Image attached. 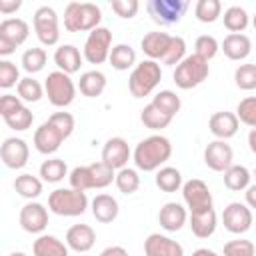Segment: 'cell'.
<instances>
[{"label":"cell","mask_w":256,"mask_h":256,"mask_svg":"<svg viewBox=\"0 0 256 256\" xmlns=\"http://www.w3.org/2000/svg\"><path fill=\"white\" fill-rule=\"evenodd\" d=\"M172 156V144L162 134H152L144 140H140L132 152V160L138 170L142 172H154L160 170L166 160Z\"/></svg>","instance_id":"cell-1"},{"label":"cell","mask_w":256,"mask_h":256,"mask_svg":"<svg viewBox=\"0 0 256 256\" xmlns=\"http://www.w3.org/2000/svg\"><path fill=\"white\" fill-rule=\"evenodd\" d=\"M102 10L92 2H70L64 8V28L68 32H92L100 26Z\"/></svg>","instance_id":"cell-2"},{"label":"cell","mask_w":256,"mask_h":256,"mask_svg":"<svg viewBox=\"0 0 256 256\" xmlns=\"http://www.w3.org/2000/svg\"><path fill=\"white\" fill-rule=\"evenodd\" d=\"M162 80V68L156 60H142L138 62L130 76H128V90L134 98H144L148 96Z\"/></svg>","instance_id":"cell-3"},{"label":"cell","mask_w":256,"mask_h":256,"mask_svg":"<svg viewBox=\"0 0 256 256\" xmlns=\"http://www.w3.org/2000/svg\"><path fill=\"white\" fill-rule=\"evenodd\" d=\"M88 208L86 192L74 188H56L48 194V210L58 216H82Z\"/></svg>","instance_id":"cell-4"},{"label":"cell","mask_w":256,"mask_h":256,"mask_svg":"<svg viewBox=\"0 0 256 256\" xmlns=\"http://www.w3.org/2000/svg\"><path fill=\"white\" fill-rule=\"evenodd\" d=\"M210 74V66H208V60L200 58L198 54H188L176 68H174V82L178 88L182 90H190V88H196L200 86Z\"/></svg>","instance_id":"cell-5"},{"label":"cell","mask_w":256,"mask_h":256,"mask_svg":"<svg viewBox=\"0 0 256 256\" xmlns=\"http://www.w3.org/2000/svg\"><path fill=\"white\" fill-rule=\"evenodd\" d=\"M44 92L52 106L66 108L76 98V84L72 82L70 74H66L62 70H54L44 80Z\"/></svg>","instance_id":"cell-6"},{"label":"cell","mask_w":256,"mask_h":256,"mask_svg":"<svg viewBox=\"0 0 256 256\" xmlns=\"http://www.w3.org/2000/svg\"><path fill=\"white\" fill-rule=\"evenodd\" d=\"M30 26L22 18H4L0 22V56H10L20 44L26 42Z\"/></svg>","instance_id":"cell-7"},{"label":"cell","mask_w":256,"mask_h":256,"mask_svg":"<svg viewBox=\"0 0 256 256\" xmlns=\"http://www.w3.org/2000/svg\"><path fill=\"white\" fill-rule=\"evenodd\" d=\"M146 10L160 26H172L182 20L188 10V0H148Z\"/></svg>","instance_id":"cell-8"},{"label":"cell","mask_w":256,"mask_h":256,"mask_svg":"<svg viewBox=\"0 0 256 256\" xmlns=\"http://www.w3.org/2000/svg\"><path fill=\"white\" fill-rule=\"evenodd\" d=\"M110 50H112V32L106 26H98L92 32H88L82 56L90 64H102L104 60L110 58Z\"/></svg>","instance_id":"cell-9"},{"label":"cell","mask_w":256,"mask_h":256,"mask_svg":"<svg viewBox=\"0 0 256 256\" xmlns=\"http://www.w3.org/2000/svg\"><path fill=\"white\" fill-rule=\"evenodd\" d=\"M32 24H34V32H36V38L40 40V44H44V46L58 44V40H60V28H58V14H56L54 8L40 6L34 12Z\"/></svg>","instance_id":"cell-10"},{"label":"cell","mask_w":256,"mask_h":256,"mask_svg":"<svg viewBox=\"0 0 256 256\" xmlns=\"http://www.w3.org/2000/svg\"><path fill=\"white\" fill-rule=\"evenodd\" d=\"M182 198L190 212H202V210L214 208L212 192H210L208 184L200 178H192L182 184Z\"/></svg>","instance_id":"cell-11"},{"label":"cell","mask_w":256,"mask_h":256,"mask_svg":"<svg viewBox=\"0 0 256 256\" xmlns=\"http://www.w3.org/2000/svg\"><path fill=\"white\" fill-rule=\"evenodd\" d=\"M222 224L232 234H244L252 226V210L246 202H230L222 212Z\"/></svg>","instance_id":"cell-12"},{"label":"cell","mask_w":256,"mask_h":256,"mask_svg":"<svg viewBox=\"0 0 256 256\" xmlns=\"http://www.w3.org/2000/svg\"><path fill=\"white\" fill-rule=\"evenodd\" d=\"M0 158L4 162L6 168L10 170H20L28 164V158H30V148L26 144V140L22 138H6L0 146Z\"/></svg>","instance_id":"cell-13"},{"label":"cell","mask_w":256,"mask_h":256,"mask_svg":"<svg viewBox=\"0 0 256 256\" xmlns=\"http://www.w3.org/2000/svg\"><path fill=\"white\" fill-rule=\"evenodd\" d=\"M234 152L226 140H212L204 148V164L214 172H226L232 166Z\"/></svg>","instance_id":"cell-14"},{"label":"cell","mask_w":256,"mask_h":256,"mask_svg":"<svg viewBox=\"0 0 256 256\" xmlns=\"http://www.w3.org/2000/svg\"><path fill=\"white\" fill-rule=\"evenodd\" d=\"M18 222L22 226V230L30 232V234H40L44 232V228L48 226V210L44 204L40 202H26L20 208L18 214Z\"/></svg>","instance_id":"cell-15"},{"label":"cell","mask_w":256,"mask_h":256,"mask_svg":"<svg viewBox=\"0 0 256 256\" xmlns=\"http://www.w3.org/2000/svg\"><path fill=\"white\" fill-rule=\"evenodd\" d=\"M130 156H132L130 146H128V142H126L122 136L108 138L106 144L102 146V162L108 164V166L114 168V170H122V168H126Z\"/></svg>","instance_id":"cell-16"},{"label":"cell","mask_w":256,"mask_h":256,"mask_svg":"<svg viewBox=\"0 0 256 256\" xmlns=\"http://www.w3.org/2000/svg\"><path fill=\"white\" fill-rule=\"evenodd\" d=\"M64 140H66V138L62 136V132H60L50 120L42 122V124L36 128V132H34V148H36L40 154H54V152L60 148V144H62Z\"/></svg>","instance_id":"cell-17"},{"label":"cell","mask_w":256,"mask_h":256,"mask_svg":"<svg viewBox=\"0 0 256 256\" xmlns=\"http://www.w3.org/2000/svg\"><path fill=\"white\" fill-rule=\"evenodd\" d=\"M144 254L146 256H184V248L180 242L164 236L160 232L148 234L144 240Z\"/></svg>","instance_id":"cell-18"},{"label":"cell","mask_w":256,"mask_h":256,"mask_svg":"<svg viewBox=\"0 0 256 256\" xmlns=\"http://www.w3.org/2000/svg\"><path fill=\"white\" fill-rule=\"evenodd\" d=\"M240 120L236 116V112H228V110H220L214 112L208 120V128L210 132L216 136V140H228L238 132Z\"/></svg>","instance_id":"cell-19"},{"label":"cell","mask_w":256,"mask_h":256,"mask_svg":"<svg viewBox=\"0 0 256 256\" xmlns=\"http://www.w3.org/2000/svg\"><path fill=\"white\" fill-rule=\"evenodd\" d=\"M170 42H172V36L168 32L156 30V32H148V34L142 36L140 48L148 56V60H156L158 62V60H164V56H166V52L170 48Z\"/></svg>","instance_id":"cell-20"},{"label":"cell","mask_w":256,"mask_h":256,"mask_svg":"<svg viewBox=\"0 0 256 256\" xmlns=\"http://www.w3.org/2000/svg\"><path fill=\"white\" fill-rule=\"evenodd\" d=\"M94 242H96V232L88 224H74L66 232V244H68V248L74 250V252H78V254L88 252L94 246Z\"/></svg>","instance_id":"cell-21"},{"label":"cell","mask_w":256,"mask_h":256,"mask_svg":"<svg viewBox=\"0 0 256 256\" xmlns=\"http://www.w3.org/2000/svg\"><path fill=\"white\" fill-rule=\"evenodd\" d=\"M188 220V212L178 202H166L158 212V222L166 232H178Z\"/></svg>","instance_id":"cell-22"},{"label":"cell","mask_w":256,"mask_h":256,"mask_svg":"<svg viewBox=\"0 0 256 256\" xmlns=\"http://www.w3.org/2000/svg\"><path fill=\"white\" fill-rule=\"evenodd\" d=\"M90 208H92V216L102 224L114 222L118 218V212H120L118 200L110 194H96L94 200L90 202Z\"/></svg>","instance_id":"cell-23"},{"label":"cell","mask_w":256,"mask_h":256,"mask_svg":"<svg viewBox=\"0 0 256 256\" xmlns=\"http://www.w3.org/2000/svg\"><path fill=\"white\" fill-rule=\"evenodd\" d=\"M188 222H190L192 234L196 238H210L216 232L218 216H216L214 208H208V210H202V212H190Z\"/></svg>","instance_id":"cell-24"},{"label":"cell","mask_w":256,"mask_h":256,"mask_svg":"<svg viewBox=\"0 0 256 256\" xmlns=\"http://www.w3.org/2000/svg\"><path fill=\"white\" fill-rule=\"evenodd\" d=\"M220 48H222V52H224L226 58L240 62V60H244V58L250 56L252 42H250V38L246 34H228L222 40V46Z\"/></svg>","instance_id":"cell-25"},{"label":"cell","mask_w":256,"mask_h":256,"mask_svg":"<svg viewBox=\"0 0 256 256\" xmlns=\"http://www.w3.org/2000/svg\"><path fill=\"white\" fill-rule=\"evenodd\" d=\"M82 54L74 44H62L56 48L54 52V64L58 66V70L66 72V74H74L80 70L82 66Z\"/></svg>","instance_id":"cell-26"},{"label":"cell","mask_w":256,"mask_h":256,"mask_svg":"<svg viewBox=\"0 0 256 256\" xmlns=\"http://www.w3.org/2000/svg\"><path fill=\"white\" fill-rule=\"evenodd\" d=\"M32 254L34 256H70L68 244H64L60 238L52 234H40L32 244Z\"/></svg>","instance_id":"cell-27"},{"label":"cell","mask_w":256,"mask_h":256,"mask_svg":"<svg viewBox=\"0 0 256 256\" xmlns=\"http://www.w3.org/2000/svg\"><path fill=\"white\" fill-rule=\"evenodd\" d=\"M104 88H106V76H104V72H100V70H88V72H84V74L80 76V80H78V90H80L86 98H96V96H100V94L104 92Z\"/></svg>","instance_id":"cell-28"},{"label":"cell","mask_w":256,"mask_h":256,"mask_svg":"<svg viewBox=\"0 0 256 256\" xmlns=\"http://www.w3.org/2000/svg\"><path fill=\"white\" fill-rule=\"evenodd\" d=\"M224 186L232 192H240V190H246L250 186V170L242 164H232L226 172H224Z\"/></svg>","instance_id":"cell-29"},{"label":"cell","mask_w":256,"mask_h":256,"mask_svg":"<svg viewBox=\"0 0 256 256\" xmlns=\"http://www.w3.org/2000/svg\"><path fill=\"white\" fill-rule=\"evenodd\" d=\"M156 186L162 190V192H176L182 188V174L178 168L174 166H162L160 170H156Z\"/></svg>","instance_id":"cell-30"},{"label":"cell","mask_w":256,"mask_h":256,"mask_svg":"<svg viewBox=\"0 0 256 256\" xmlns=\"http://www.w3.org/2000/svg\"><path fill=\"white\" fill-rule=\"evenodd\" d=\"M110 64L116 70H128L136 66V50L130 44H116L110 50Z\"/></svg>","instance_id":"cell-31"},{"label":"cell","mask_w":256,"mask_h":256,"mask_svg":"<svg viewBox=\"0 0 256 256\" xmlns=\"http://www.w3.org/2000/svg\"><path fill=\"white\" fill-rule=\"evenodd\" d=\"M140 122L146 126V128H150V130H162V128H166L170 122H172V116H168V114H164L156 104H146L144 108H142V112H140Z\"/></svg>","instance_id":"cell-32"},{"label":"cell","mask_w":256,"mask_h":256,"mask_svg":"<svg viewBox=\"0 0 256 256\" xmlns=\"http://www.w3.org/2000/svg\"><path fill=\"white\" fill-rule=\"evenodd\" d=\"M224 26L230 30V34H242L250 22L248 12L242 6H228L224 10Z\"/></svg>","instance_id":"cell-33"},{"label":"cell","mask_w":256,"mask_h":256,"mask_svg":"<svg viewBox=\"0 0 256 256\" xmlns=\"http://www.w3.org/2000/svg\"><path fill=\"white\" fill-rule=\"evenodd\" d=\"M64 176H68V166L62 158H48L40 164V178L44 182L56 184V182L64 180Z\"/></svg>","instance_id":"cell-34"},{"label":"cell","mask_w":256,"mask_h":256,"mask_svg":"<svg viewBox=\"0 0 256 256\" xmlns=\"http://www.w3.org/2000/svg\"><path fill=\"white\" fill-rule=\"evenodd\" d=\"M88 172H90V186L92 188H106L112 184V180H116V170L110 168L108 164H104L102 160L88 164Z\"/></svg>","instance_id":"cell-35"},{"label":"cell","mask_w":256,"mask_h":256,"mask_svg":"<svg viewBox=\"0 0 256 256\" xmlns=\"http://www.w3.org/2000/svg\"><path fill=\"white\" fill-rule=\"evenodd\" d=\"M14 190L22 198L34 200V198H38L42 194V180L38 176H32V174H20L14 180Z\"/></svg>","instance_id":"cell-36"},{"label":"cell","mask_w":256,"mask_h":256,"mask_svg":"<svg viewBox=\"0 0 256 256\" xmlns=\"http://www.w3.org/2000/svg\"><path fill=\"white\" fill-rule=\"evenodd\" d=\"M16 92H18V98L24 100V102H38L42 96H44V86L32 78V76H24L18 86H16Z\"/></svg>","instance_id":"cell-37"},{"label":"cell","mask_w":256,"mask_h":256,"mask_svg":"<svg viewBox=\"0 0 256 256\" xmlns=\"http://www.w3.org/2000/svg\"><path fill=\"white\" fill-rule=\"evenodd\" d=\"M4 122H6L8 128H12V130H16V132H24V130H28V128L32 126L34 114L30 112V108H26V106L22 104V106H18L16 110H12L10 114H6V116H4Z\"/></svg>","instance_id":"cell-38"},{"label":"cell","mask_w":256,"mask_h":256,"mask_svg":"<svg viewBox=\"0 0 256 256\" xmlns=\"http://www.w3.org/2000/svg\"><path fill=\"white\" fill-rule=\"evenodd\" d=\"M46 60H48L46 50L34 46V48H28V50L22 54L20 64H22V68H24L28 74H36V72H40V70L46 66Z\"/></svg>","instance_id":"cell-39"},{"label":"cell","mask_w":256,"mask_h":256,"mask_svg":"<svg viewBox=\"0 0 256 256\" xmlns=\"http://www.w3.org/2000/svg\"><path fill=\"white\" fill-rule=\"evenodd\" d=\"M152 104H156L164 114H168L172 118L180 112V106H182L180 96L176 92H172V90H160V92H156V96L152 98Z\"/></svg>","instance_id":"cell-40"},{"label":"cell","mask_w":256,"mask_h":256,"mask_svg":"<svg viewBox=\"0 0 256 256\" xmlns=\"http://www.w3.org/2000/svg\"><path fill=\"white\" fill-rule=\"evenodd\" d=\"M194 14L200 22L204 24H212L220 18L222 14V4L220 0H198L196 2V8H194Z\"/></svg>","instance_id":"cell-41"},{"label":"cell","mask_w":256,"mask_h":256,"mask_svg":"<svg viewBox=\"0 0 256 256\" xmlns=\"http://www.w3.org/2000/svg\"><path fill=\"white\" fill-rule=\"evenodd\" d=\"M116 188L122 192V194H134L138 188H140V176L134 168H122L116 172V180H114Z\"/></svg>","instance_id":"cell-42"},{"label":"cell","mask_w":256,"mask_h":256,"mask_svg":"<svg viewBox=\"0 0 256 256\" xmlns=\"http://www.w3.org/2000/svg\"><path fill=\"white\" fill-rule=\"evenodd\" d=\"M234 82L240 90H256V64H240L234 70Z\"/></svg>","instance_id":"cell-43"},{"label":"cell","mask_w":256,"mask_h":256,"mask_svg":"<svg viewBox=\"0 0 256 256\" xmlns=\"http://www.w3.org/2000/svg\"><path fill=\"white\" fill-rule=\"evenodd\" d=\"M236 116L242 124L256 128V96H246L236 106Z\"/></svg>","instance_id":"cell-44"},{"label":"cell","mask_w":256,"mask_h":256,"mask_svg":"<svg viewBox=\"0 0 256 256\" xmlns=\"http://www.w3.org/2000/svg\"><path fill=\"white\" fill-rule=\"evenodd\" d=\"M218 50H220V44H218V40H216L214 36H210V34H202V36H198L196 42H194V54H198V56L204 58V60H212V58L218 54Z\"/></svg>","instance_id":"cell-45"},{"label":"cell","mask_w":256,"mask_h":256,"mask_svg":"<svg viewBox=\"0 0 256 256\" xmlns=\"http://www.w3.org/2000/svg\"><path fill=\"white\" fill-rule=\"evenodd\" d=\"M20 80L22 78H20L18 66L14 62H10V60H0V88L8 90L12 86H18Z\"/></svg>","instance_id":"cell-46"},{"label":"cell","mask_w":256,"mask_h":256,"mask_svg":"<svg viewBox=\"0 0 256 256\" xmlns=\"http://www.w3.org/2000/svg\"><path fill=\"white\" fill-rule=\"evenodd\" d=\"M186 58V42L182 36H172V42H170V48L164 56V64L168 66H178L182 60Z\"/></svg>","instance_id":"cell-47"},{"label":"cell","mask_w":256,"mask_h":256,"mask_svg":"<svg viewBox=\"0 0 256 256\" xmlns=\"http://www.w3.org/2000/svg\"><path fill=\"white\" fill-rule=\"evenodd\" d=\"M224 256H256V246L250 240H230L224 244Z\"/></svg>","instance_id":"cell-48"},{"label":"cell","mask_w":256,"mask_h":256,"mask_svg":"<svg viewBox=\"0 0 256 256\" xmlns=\"http://www.w3.org/2000/svg\"><path fill=\"white\" fill-rule=\"evenodd\" d=\"M68 180H70V188L74 190H80V192H86L90 190V172H88V166H76L72 168V172L68 174Z\"/></svg>","instance_id":"cell-49"},{"label":"cell","mask_w":256,"mask_h":256,"mask_svg":"<svg viewBox=\"0 0 256 256\" xmlns=\"http://www.w3.org/2000/svg\"><path fill=\"white\" fill-rule=\"evenodd\" d=\"M60 132H62V136L64 138H68L72 132H74V116L70 114V112H54L50 118H48Z\"/></svg>","instance_id":"cell-50"},{"label":"cell","mask_w":256,"mask_h":256,"mask_svg":"<svg viewBox=\"0 0 256 256\" xmlns=\"http://www.w3.org/2000/svg\"><path fill=\"white\" fill-rule=\"evenodd\" d=\"M110 6H112V10L116 12V16H120V18H124V20L134 18L136 12H138V8H140L138 0H112Z\"/></svg>","instance_id":"cell-51"},{"label":"cell","mask_w":256,"mask_h":256,"mask_svg":"<svg viewBox=\"0 0 256 256\" xmlns=\"http://www.w3.org/2000/svg\"><path fill=\"white\" fill-rule=\"evenodd\" d=\"M18 106H22V100H20L18 96H14V94H4V96H0V114H2V118H4L6 114H10L12 110H16Z\"/></svg>","instance_id":"cell-52"},{"label":"cell","mask_w":256,"mask_h":256,"mask_svg":"<svg viewBox=\"0 0 256 256\" xmlns=\"http://www.w3.org/2000/svg\"><path fill=\"white\" fill-rule=\"evenodd\" d=\"M20 6H22V2H20V0H0V12H2V14L16 12Z\"/></svg>","instance_id":"cell-53"},{"label":"cell","mask_w":256,"mask_h":256,"mask_svg":"<svg viewBox=\"0 0 256 256\" xmlns=\"http://www.w3.org/2000/svg\"><path fill=\"white\" fill-rule=\"evenodd\" d=\"M100 256H130V254L122 246H108V248H104L100 252Z\"/></svg>","instance_id":"cell-54"},{"label":"cell","mask_w":256,"mask_h":256,"mask_svg":"<svg viewBox=\"0 0 256 256\" xmlns=\"http://www.w3.org/2000/svg\"><path fill=\"white\" fill-rule=\"evenodd\" d=\"M244 198H246V204L250 208H256V184H250L244 192Z\"/></svg>","instance_id":"cell-55"},{"label":"cell","mask_w":256,"mask_h":256,"mask_svg":"<svg viewBox=\"0 0 256 256\" xmlns=\"http://www.w3.org/2000/svg\"><path fill=\"white\" fill-rule=\"evenodd\" d=\"M248 146H250L252 154H256V128H252V130L248 132Z\"/></svg>","instance_id":"cell-56"},{"label":"cell","mask_w":256,"mask_h":256,"mask_svg":"<svg viewBox=\"0 0 256 256\" xmlns=\"http://www.w3.org/2000/svg\"><path fill=\"white\" fill-rule=\"evenodd\" d=\"M192 256H220V254H216V252L210 250V248H196V250L192 252Z\"/></svg>","instance_id":"cell-57"},{"label":"cell","mask_w":256,"mask_h":256,"mask_svg":"<svg viewBox=\"0 0 256 256\" xmlns=\"http://www.w3.org/2000/svg\"><path fill=\"white\" fill-rule=\"evenodd\" d=\"M10 256H28V254H24V252H12Z\"/></svg>","instance_id":"cell-58"},{"label":"cell","mask_w":256,"mask_h":256,"mask_svg":"<svg viewBox=\"0 0 256 256\" xmlns=\"http://www.w3.org/2000/svg\"><path fill=\"white\" fill-rule=\"evenodd\" d=\"M252 26H254V28H256V14H254V16H252Z\"/></svg>","instance_id":"cell-59"},{"label":"cell","mask_w":256,"mask_h":256,"mask_svg":"<svg viewBox=\"0 0 256 256\" xmlns=\"http://www.w3.org/2000/svg\"><path fill=\"white\" fill-rule=\"evenodd\" d=\"M254 176H256V170H254Z\"/></svg>","instance_id":"cell-60"},{"label":"cell","mask_w":256,"mask_h":256,"mask_svg":"<svg viewBox=\"0 0 256 256\" xmlns=\"http://www.w3.org/2000/svg\"><path fill=\"white\" fill-rule=\"evenodd\" d=\"M80 256H82V254H80Z\"/></svg>","instance_id":"cell-61"}]
</instances>
